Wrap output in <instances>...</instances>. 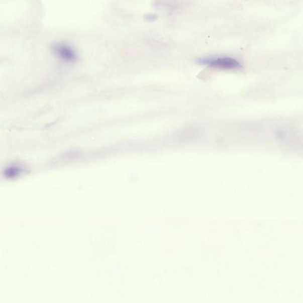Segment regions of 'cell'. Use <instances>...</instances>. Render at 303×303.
I'll return each mask as SVG.
<instances>
[{"mask_svg":"<svg viewBox=\"0 0 303 303\" xmlns=\"http://www.w3.org/2000/svg\"><path fill=\"white\" fill-rule=\"evenodd\" d=\"M196 62L199 65L222 69H236L242 67L238 60L228 56L201 58L196 60Z\"/></svg>","mask_w":303,"mask_h":303,"instance_id":"obj_1","label":"cell"},{"mask_svg":"<svg viewBox=\"0 0 303 303\" xmlns=\"http://www.w3.org/2000/svg\"><path fill=\"white\" fill-rule=\"evenodd\" d=\"M52 51L56 57L66 62H75L77 54L71 45L64 42H57L52 45Z\"/></svg>","mask_w":303,"mask_h":303,"instance_id":"obj_2","label":"cell"},{"mask_svg":"<svg viewBox=\"0 0 303 303\" xmlns=\"http://www.w3.org/2000/svg\"><path fill=\"white\" fill-rule=\"evenodd\" d=\"M158 18V16L154 14H148L145 16V19L149 22L154 21Z\"/></svg>","mask_w":303,"mask_h":303,"instance_id":"obj_3","label":"cell"}]
</instances>
